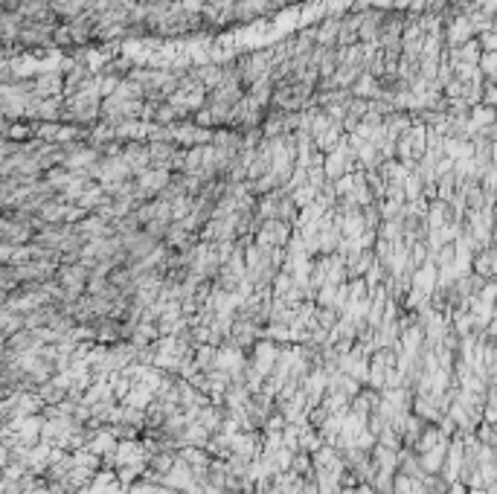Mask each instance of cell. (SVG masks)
<instances>
[{"mask_svg":"<svg viewBox=\"0 0 497 494\" xmlns=\"http://www.w3.org/2000/svg\"><path fill=\"white\" fill-rule=\"evenodd\" d=\"M291 236V224H285V221H276V218H267L256 227V244L259 247H282L285 241H288Z\"/></svg>","mask_w":497,"mask_h":494,"instance_id":"1","label":"cell"},{"mask_svg":"<svg viewBox=\"0 0 497 494\" xmlns=\"http://www.w3.org/2000/svg\"><path fill=\"white\" fill-rule=\"evenodd\" d=\"M433 285H436V264H433L430 259H425V262L413 271V291H416L419 297H425V294L433 291Z\"/></svg>","mask_w":497,"mask_h":494,"instance_id":"2","label":"cell"},{"mask_svg":"<svg viewBox=\"0 0 497 494\" xmlns=\"http://www.w3.org/2000/svg\"><path fill=\"white\" fill-rule=\"evenodd\" d=\"M471 268L489 279L494 274V247H483V250H477L474 259H471Z\"/></svg>","mask_w":497,"mask_h":494,"instance_id":"3","label":"cell"},{"mask_svg":"<svg viewBox=\"0 0 497 494\" xmlns=\"http://www.w3.org/2000/svg\"><path fill=\"white\" fill-rule=\"evenodd\" d=\"M483 70H486V76L494 73V55L491 52H483Z\"/></svg>","mask_w":497,"mask_h":494,"instance_id":"4","label":"cell"}]
</instances>
